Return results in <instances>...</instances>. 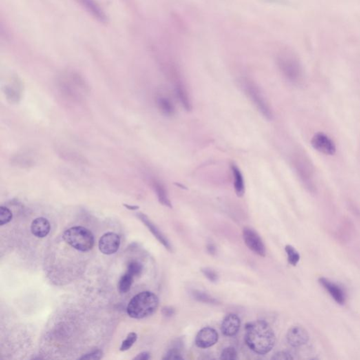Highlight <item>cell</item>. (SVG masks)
<instances>
[{"mask_svg":"<svg viewBox=\"0 0 360 360\" xmlns=\"http://www.w3.org/2000/svg\"><path fill=\"white\" fill-rule=\"evenodd\" d=\"M245 341L255 353L266 354L275 347L276 336L268 323L257 320L246 324Z\"/></svg>","mask_w":360,"mask_h":360,"instance_id":"1","label":"cell"},{"mask_svg":"<svg viewBox=\"0 0 360 360\" xmlns=\"http://www.w3.org/2000/svg\"><path fill=\"white\" fill-rule=\"evenodd\" d=\"M158 305L159 300L156 294L151 291L141 292L129 301L127 314L133 319H143L154 313Z\"/></svg>","mask_w":360,"mask_h":360,"instance_id":"2","label":"cell"},{"mask_svg":"<svg viewBox=\"0 0 360 360\" xmlns=\"http://www.w3.org/2000/svg\"><path fill=\"white\" fill-rule=\"evenodd\" d=\"M277 63L279 70L288 81L299 85L304 78V72L301 61L289 51H284L277 56Z\"/></svg>","mask_w":360,"mask_h":360,"instance_id":"3","label":"cell"},{"mask_svg":"<svg viewBox=\"0 0 360 360\" xmlns=\"http://www.w3.org/2000/svg\"><path fill=\"white\" fill-rule=\"evenodd\" d=\"M63 238L68 244L79 251L87 252L94 247V235L83 226H74L67 230L63 233Z\"/></svg>","mask_w":360,"mask_h":360,"instance_id":"4","label":"cell"},{"mask_svg":"<svg viewBox=\"0 0 360 360\" xmlns=\"http://www.w3.org/2000/svg\"><path fill=\"white\" fill-rule=\"evenodd\" d=\"M243 88L259 112L262 113L263 116L266 117L267 119L271 120L272 118L271 109L257 85L250 80H244Z\"/></svg>","mask_w":360,"mask_h":360,"instance_id":"5","label":"cell"},{"mask_svg":"<svg viewBox=\"0 0 360 360\" xmlns=\"http://www.w3.org/2000/svg\"><path fill=\"white\" fill-rule=\"evenodd\" d=\"M243 238L245 244L253 253L261 257L266 255V248L264 243L258 234L249 227H245L243 230Z\"/></svg>","mask_w":360,"mask_h":360,"instance_id":"6","label":"cell"},{"mask_svg":"<svg viewBox=\"0 0 360 360\" xmlns=\"http://www.w3.org/2000/svg\"><path fill=\"white\" fill-rule=\"evenodd\" d=\"M312 147L317 151L328 156H332L336 152V146L334 141L323 133H317L312 137Z\"/></svg>","mask_w":360,"mask_h":360,"instance_id":"7","label":"cell"},{"mask_svg":"<svg viewBox=\"0 0 360 360\" xmlns=\"http://www.w3.org/2000/svg\"><path fill=\"white\" fill-rule=\"evenodd\" d=\"M120 245L119 236L113 232L104 234L99 241V248L104 255H112L118 251Z\"/></svg>","mask_w":360,"mask_h":360,"instance_id":"8","label":"cell"},{"mask_svg":"<svg viewBox=\"0 0 360 360\" xmlns=\"http://www.w3.org/2000/svg\"><path fill=\"white\" fill-rule=\"evenodd\" d=\"M310 339L308 332L305 328L299 325L290 327L286 334L288 344L294 348H299L306 344Z\"/></svg>","mask_w":360,"mask_h":360,"instance_id":"9","label":"cell"},{"mask_svg":"<svg viewBox=\"0 0 360 360\" xmlns=\"http://www.w3.org/2000/svg\"><path fill=\"white\" fill-rule=\"evenodd\" d=\"M218 334L211 327H206L199 331L195 337V345L201 348H208L216 344L218 341Z\"/></svg>","mask_w":360,"mask_h":360,"instance_id":"10","label":"cell"},{"mask_svg":"<svg viewBox=\"0 0 360 360\" xmlns=\"http://www.w3.org/2000/svg\"><path fill=\"white\" fill-rule=\"evenodd\" d=\"M241 327V319L235 314H230L223 319L221 325V331L224 336H235L238 334Z\"/></svg>","mask_w":360,"mask_h":360,"instance_id":"11","label":"cell"},{"mask_svg":"<svg viewBox=\"0 0 360 360\" xmlns=\"http://www.w3.org/2000/svg\"><path fill=\"white\" fill-rule=\"evenodd\" d=\"M137 215H138L139 219L145 224L146 226H147L148 229H149L150 232L153 234V235L156 237L157 240H158L166 249H168L169 251H172V246L170 241L168 240L165 235L160 231V230L150 220L149 217L142 213H138Z\"/></svg>","mask_w":360,"mask_h":360,"instance_id":"12","label":"cell"},{"mask_svg":"<svg viewBox=\"0 0 360 360\" xmlns=\"http://www.w3.org/2000/svg\"><path fill=\"white\" fill-rule=\"evenodd\" d=\"M319 281L336 303L340 305L344 304L345 303V293L337 284H334V282L324 277L319 278Z\"/></svg>","mask_w":360,"mask_h":360,"instance_id":"13","label":"cell"},{"mask_svg":"<svg viewBox=\"0 0 360 360\" xmlns=\"http://www.w3.org/2000/svg\"><path fill=\"white\" fill-rule=\"evenodd\" d=\"M50 224L45 217H38L32 221L31 224V232L38 238H44L49 235L50 232Z\"/></svg>","mask_w":360,"mask_h":360,"instance_id":"14","label":"cell"},{"mask_svg":"<svg viewBox=\"0 0 360 360\" xmlns=\"http://www.w3.org/2000/svg\"><path fill=\"white\" fill-rule=\"evenodd\" d=\"M232 174H233L234 179H235V189L236 193L238 197H242L245 192V185L244 177L241 174L240 170L235 164L232 165Z\"/></svg>","mask_w":360,"mask_h":360,"instance_id":"15","label":"cell"},{"mask_svg":"<svg viewBox=\"0 0 360 360\" xmlns=\"http://www.w3.org/2000/svg\"><path fill=\"white\" fill-rule=\"evenodd\" d=\"M153 186H154L155 191L158 197L159 202L160 204L164 205V206H168V207L171 208L172 205L171 201L169 200L168 197L167 191H166V188L162 185L160 182H158V181H155L153 182Z\"/></svg>","mask_w":360,"mask_h":360,"instance_id":"16","label":"cell"},{"mask_svg":"<svg viewBox=\"0 0 360 360\" xmlns=\"http://www.w3.org/2000/svg\"><path fill=\"white\" fill-rule=\"evenodd\" d=\"M157 104L162 113L166 116H172L174 113L175 108L173 102L166 96H159L157 98Z\"/></svg>","mask_w":360,"mask_h":360,"instance_id":"17","label":"cell"},{"mask_svg":"<svg viewBox=\"0 0 360 360\" xmlns=\"http://www.w3.org/2000/svg\"><path fill=\"white\" fill-rule=\"evenodd\" d=\"M134 278L133 276L129 275L127 272H126L125 275L120 277L118 285V290H119L120 293H127L130 290L133 281H134Z\"/></svg>","mask_w":360,"mask_h":360,"instance_id":"18","label":"cell"},{"mask_svg":"<svg viewBox=\"0 0 360 360\" xmlns=\"http://www.w3.org/2000/svg\"><path fill=\"white\" fill-rule=\"evenodd\" d=\"M175 92L181 103L184 106L186 110H190L191 109V103H190L189 98L188 96L187 92L184 88L182 85H177L175 87Z\"/></svg>","mask_w":360,"mask_h":360,"instance_id":"19","label":"cell"},{"mask_svg":"<svg viewBox=\"0 0 360 360\" xmlns=\"http://www.w3.org/2000/svg\"><path fill=\"white\" fill-rule=\"evenodd\" d=\"M193 299L199 301V302L208 303V304H216L217 301L208 293L202 291V290H194L191 292Z\"/></svg>","mask_w":360,"mask_h":360,"instance_id":"20","label":"cell"},{"mask_svg":"<svg viewBox=\"0 0 360 360\" xmlns=\"http://www.w3.org/2000/svg\"><path fill=\"white\" fill-rule=\"evenodd\" d=\"M285 250H286L287 256H288V263L291 266H296L301 259L299 252L290 245H286Z\"/></svg>","mask_w":360,"mask_h":360,"instance_id":"21","label":"cell"},{"mask_svg":"<svg viewBox=\"0 0 360 360\" xmlns=\"http://www.w3.org/2000/svg\"><path fill=\"white\" fill-rule=\"evenodd\" d=\"M143 266L137 260L130 261L127 265V272L133 277H138L142 274Z\"/></svg>","mask_w":360,"mask_h":360,"instance_id":"22","label":"cell"},{"mask_svg":"<svg viewBox=\"0 0 360 360\" xmlns=\"http://www.w3.org/2000/svg\"><path fill=\"white\" fill-rule=\"evenodd\" d=\"M138 340V334L136 333L132 332L127 335L125 341H122L121 346H120V350L122 352L128 350L131 348V347L134 345L135 342Z\"/></svg>","mask_w":360,"mask_h":360,"instance_id":"23","label":"cell"},{"mask_svg":"<svg viewBox=\"0 0 360 360\" xmlns=\"http://www.w3.org/2000/svg\"><path fill=\"white\" fill-rule=\"evenodd\" d=\"M12 218V211L8 208L1 206L0 207V225L3 226L4 224L10 222Z\"/></svg>","mask_w":360,"mask_h":360,"instance_id":"24","label":"cell"},{"mask_svg":"<svg viewBox=\"0 0 360 360\" xmlns=\"http://www.w3.org/2000/svg\"><path fill=\"white\" fill-rule=\"evenodd\" d=\"M238 358L237 350L233 347H227L222 350L221 353L220 359L230 360L237 359Z\"/></svg>","mask_w":360,"mask_h":360,"instance_id":"25","label":"cell"},{"mask_svg":"<svg viewBox=\"0 0 360 360\" xmlns=\"http://www.w3.org/2000/svg\"><path fill=\"white\" fill-rule=\"evenodd\" d=\"M263 3L271 5H283V6H293L297 5L301 0H260Z\"/></svg>","mask_w":360,"mask_h":360,"instance_id":"26","label":"cell"},{"mask_svg":"<svg viewBox=\"0 0 360 360\" xmlns=\"http://www.w3.org/2000/svg\"><path fill=\"white\" fill-rule=\"evenodd\" d=\"M162 359L169 360L183 359V357H182V354H181L180 351L178 348H173L170 349V350L166 352L165 357L162 358Z\"/></svg>","mask_w":360,"mask_h":360,"instance_id":"27","label":"cell"},{"mask_svg":"<svg viewBox=\"0 0 360 360\" xmlns=\"http://www.w3.org/2000/svg\"><path fill=\"white\" fill-rule=\"evenodd\" d=\"M202 273L204 274L205 277L207 278L208 280L211 282H217L219 279V276L216 272L213 270V269L209 268H203L202 270Z\"/></svg>","mask_w":360,"mask_h":360,"instance_id":"28","label":"cell"},{"mask_svg":"<svg viewBox=\"0 0 360 360\" xmlns=\"http://www.w3.org/2000/svg\"><path fill=\"white\" fill-rule=\"evenodd\" d=\"M102 356H103V352L96 349V350H92L88 353L84 354L83 357L80 358V359H100Z\"/></svg>","mask_w":360,"mask_h":360,"instance_id":"29","label":"cell"},{"mask_svg":"<svg viewBox=\"0 0 360 360\" xmlns=\"http://www.w3.org/2000/svg\"><path fill=\"white\" fill-rule=\"evenodd\" d=\"M272 359L275 360H289L293 359V357H292L291 354L288 353L287 352H279L275 354V355L272 357Z\"/></svg>","mask_w":360,"mask_h":360,"instance_id":"30","label":"cell"},{"mask_svg":"<svg viewBox=\"0 0 360 360\" xmlns=\"http://www.w3.org/2000/svg\"><path fill=\"white\" fill-rule=\"evenodd\" d=\"M162 314L166 317H171L174 315L175 310L172 307H165L162 309Z\"/></svg>","mask_w":360,"mask_h":360,"instance_id":"31","label":"cell"},{"mask_svg":"<svg viewBox=\"0 0 360 360\" xmlns=\"http://www.w3.org/2000/svg\"><path fill=\"white\" fill-rule=\"evenodd\" d=\"M150 359H151V355L147 352H142V353L139 354L137 357L134 358V359L138 360H148Z\"/></svg>","mask_w":360,"mask_h":360,"instance_id":"32","label":"cell"},{"mask_svg":"<svg viewBox=\"0 0 360 360\" xmlns=\"http://www.w3.org/2000/svg\"><path fill=\"white\" fill-rule=\"evenodd\" d=\"M123 206L127 209L131 210V211H136V210L139 209V206H131V205L123 204Z\"/></svg>","mask_w":360,"mask_h":360,"instance_id":"33","label":"cell"}]
</instances>
